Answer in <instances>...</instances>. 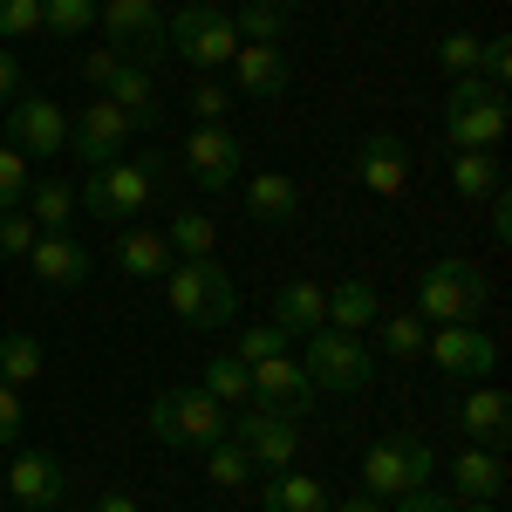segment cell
Returning a JSON list of instances; mask_svg holds the SVG:
<instances>
[{
	"instance_id": "obj_46",
	"label": "cell",
	"mask_w": 512,
	"mask_h": 512,
	"mask_svg": "<svg viewBox=\"0 0 512 512\" xmlns=\"http://www.w3.org/2000/svg\"><path fill=\"white\" fill-rule=\"evenodd\" d=\"M21 89H28V76H21V55H7V48H0V110H7Z\"/></svg>"
},
{
	"instance_id": "obj_49",
	"label": "cell",
	"mask_w": 512,
	"mask_h": 512,
	"mask_svg": "<svg viewBox=\"0 0 512 512\" xmlns=\"http://www.w3.org/2000/svg\"><path fill=\"white\" fill-rule=\"evenodd\" d=\"M96 512H144V506H137L130 492H103V499H96Z\"/></svg>"
},
{
	"instance_id": "obj_22",
	"label": "cell",
	"mask_w": 512,
	"mask_h": 512,
	"mask_svg": "<svg viewBox=\"0 0 512 512\" xmlns=\"http://www.w3.org/2000/svg\"><path fill=\"white\" fill-rule=\"evenodd\" d=\"M451 478H458V499H485V506H499V499H506V451L465 444L458 465H451Z\"/></svg>"
},
{
	"instance_id": "obj_45",
	"label": "cell",
	"mask_w": 512,
	"mask_h": 512,
	"mask_svg": "<svg viewBox=\"0 0 512 512\" xmlns=\"http://www.w3.org/2000/svg\"><path fill=\"white\" fill-rule=\"evenodd\" d=\"M21 424H28V410H21V390H7V383H0V451L21 437Z\"/></svg>"
},
{
	"instance_id": "obj_13",
	"label": "cell",
	"mask_w": 512,
	"mask_h": 512,
	"mask_svg": "<svg viewBox=\"0 0 512 512\" xmlns=\"http://www.w3.org/2000/svg\"><path fill=\"white\" fill-rule=\"evenodd\" d=\"M437 369L451 376V383H485L492 369H499V342L478 328V321H458V328H437L431 342H424Z\"/></svg>"
},
{
	"instance_id": "obj_15",
	"label": "cell",
	"mask_w": 512,
	"mask_h": 512,
	"mask_svg": "<svg viewBox=\"0 0 512 512\" xmlns=\"http://www.w3.org/2000/svg\"><path fill=\"white\" fill-rule=\"evenodd\" d=\"M185 171L198 178V192H226V185L239 178L233 123H192V137H185Z\"/></svg>"
},
{
	"instance_id": "obj_1",
	"label": "cell",
	"mask_w": 512,
	"mask_h": 512,
	"mask_svg": "<svg viewBox=\"0 0 512 512\" xmlns=\"http://www.w3.org/2000/svg\"><path fill=\"white\" fill-rule=\"evenodd\" d=\"M164 185V158L158 151H123L117 164H96L82 171L76 185V212H89L96 226H130L144 212V198Z\"/></svg>"
},
{
	"instance_id": "obj_5",
	"label": "cell",
	"mask_w": 512,
	"mask_h": 512,
	"mask_svg": "<svg viewBox=\"0 0 512 512\" xmlns=\"http://www.w3.org/2000/svg\"><path fill=\"white\" fill-rule=\"evenodd\" d=\"M506 89H492L485 76H458L444 96V137L451 151H499L506 144Z\"/></svg>"
},
{
	"instance_id": "obj_41",
	"label": "cell",
	"mask_w": 512,
	"mask_h": 512,
	"mask_svg": "<svg viewBox=\"0 0 512 512\" xmlns=\"http://www.w3.org/2000/svg\"><path fill=\"white\" fill-rule=\"evenodd\" d=\"M123 62H130V55H123V48H110V41H103V48H89V55H82V82H89V89H96V96H103V89H110V82H117V69Z\"/></svg>"
},
{
	"instance_id": "obj_40",
	"label": "cell",
	"mask_w": 512,
	"mask_h": 512,
	"mask_svg": "<svg viewBox=\"0 0 512 512\" xmlns=\"http://www.w3.org/2000/svg\"><path fill=\"white\" fill-rule=\"evenodd\" d=\"M41 35V0H0V41Z\"/></svg>"
},
{
	"instance_id": "obj_38",
	"label": "cell",
	"mask_w": 512,
	"mask_h": 512,
	"mask_svg": "<svg viewBox=\"0 0 512 512\" xmlns=\"http://www.w3.org/2000/svg\"><path fill=\"white\" fill-rule=\"evenodd\" d=\"M287 342H294L287 328H274V321H253V328H239V349H233V355L253 369V362H274V355H287Z\"/></svg>"
},
{
	"instance_id": "obj_42",
	"label": "cell",
	"mask_w": 512,
	"mask_h": 512,
	"mask_svg": "<svg viewBox=\"0 0 512 512\" xmlns=\"http://www.w3.org/2000/svg\"><path fill=\"white\" fill-rule=\"evenodd\" d=\"M35 246V219L28 212H0V260H28Z\"/></svg>"
},
{
	"instance_id": "obj_33",
	"label": "cell",
	"mask_w": 512,
	"mask_h": 512,
	"mask_svg": "<svg viewBox=\"0 0 512 512\" xmlns=\"http://www.w3.org/2000/svg\"><path fill=\"white\" fill-rule=\"evenodd\" d=\"M376 342H383V355H396V362H417L424 342H431V321L424 315H376Z\"/></svg>"
},
{
	"instance_id": "obj_28",
	"label": "cell",
	"mask_w": 512,
	"mask_h": 512,
	"mask_svg": "<svg viewBox=\"0 0 512 512\" xmlns=\"http://www.w3.org/2000/svg\"><path fill=\"white\" fill-rule=\"evenodd\" d=\"M198 390L212 403H226V410H239V403H253V369L239 355H212V362H198Z\"/></svg>"
},
{
	"instance_id": "obj_7",
	"label": "cell",
	"mask_w": 512,
	"mask_h": 512,
	"mask_svg": "<svg viewBox=\"0 0 512 512\" xmlns=\"http://www.w3.org/2000/svg\"><path fill=\"white\" fill-rule=\"evenodd\" d=\"M301 410H274V403H239L233 417H226V437H233L239 451L253 458V465H267V472H287L294 465V451H301Z\"/></svg>"
},
{
	"instance_id": "obj_21",
	"label": "cell",
	"mask_w": 512,
	"mask_h": 512,
	"mask_svg": "<svg viewBox=\"0 0 512 512\" xmlns=\"http://www.w3.org/2000/svg\"><path fill=\"white\" fill-rule=\"evenodd\" d=\"M110 103H117L123 117H130V130H158V117H164V96H158V82H151V69L144 62H123L117 69V82L103 89Z\"/></svg>"
},
{
	"instance_id": "obj_9",
	"label": "cell",
	"mask_w": 512,
	"mask_h": 512,
	"mask_svg": "<svg viewBox=\"0 0 512 512\" xmlns=\"http://www.w3.org/2000/svg\"><path fill=\"white\" fill-rule=\"evenodd\" d=\"M301 369H308V383L328 390V396H355V390L376 383V355L362 349V335H342V328H315Z\"/></svg>"
},
{
	"instance_id": "obj_11",
	"label": "cell",
	"mask_w": 512,
	"mask_h": 512,
	"mask_svg": "<svg viewBox=\"0 0 512 512\" xmlns=\"http://www.w3.org/2000/svg\"><path fill=\"white\" fill-rule=\"evenodd\" d=\"M0 144H14L21 158L35 151V158H62L69 151V117H62V103L55 96H14L7 103V123H0Z\"/></svg>"
},
{
	"instance_id": "obj_10",
	"label": "cell",
	"mask_w": 512,
	"mask_h": 512,
	"mask_svg": "<svg viewBox=\"0 0 512 512\" xmlns=\"http://www.w3.org/2000/svg\"><path fill=\"white\" fill-rule=\"evenodd\" d=\"M130 144H137V130H130V117H123L110 96H89L76 117H69V151H76L82 171H96V164H117Z\"/></svg>"
},
{
	"instance_id": "obj_12",
	"label": "cell",
	"mask_w": 512,
	"mask_h": 512,
	"mask_svg": "<svg viewBox=\"0 0 512 512\" xmlns=\"http://www.w3.org/2000/svg\"><path fill=\"white\" fill-rule=\"evenodd\" d=\"M96 21H103L110 48H123V55L144 62V69L171 55V48H164V7H158V0H103Z\"/></svg>"
},
{
	"instance_id": "obj_31",
	"label": "cell",
	"mask_w": 512,
	"mask_h": 512,
	"mask_svg": "<svg viewBox=\"0 0 512 512\" xmlns=\"http://www.w3.org/2000/svg\"><path fill=\"white\" fill-rule=\"evenodd\" d=\"M28 219H35V233H69L76 226V185H62V178H41L28 205H21Z\"/></svg>"
},
{
	"instance_id": "obj_37",
	"label": "cell",
	"mask_w": 512,
	"mask_h": 512,
	"mask_svg": "<svg viewBox=\"0 0 512 512\" xmlns=\"http://www.w3.org/2000/svg\"><path fill=\"white\" fill-rule=\"evenodd\" d=\"M28 192H35L28 158H21L14 144H0V212H21V205H28Z\"/></svg>"
},
{
	"instance_id": "obj_26",
	"label": "cell",
	"mask_w": 512,
	"mask_h": 512,
	"mask_svg": "<svg viewBox=\"0 0 512 512\" xmlns=\"http://www.w3.org/2000/svg\"><path fill=\"white\" fill-rule=\"evenodd\" d=\"M376 315H383V308H376V287H369L362 274H349L342 287H328V321H321V328L362 335V328H376Z\"/></svg>"
},
{
	"instance_id": "obj_20",
	"label": "cell",
	"mask_w": 512,
	"mask_h": 512,
	"mask_svg": "<svg viewBox=\"0 0 512 512\" xmlns=\"http://www.w3.org/2000/svg\"><path fill=\"white\" fill-rule=\"evenodd\" d=\"M233 76H239V96H280L294 82V62H287V48H274V41H239Z\"/></svg>"
},
{
	"instance_id": "obj_50",
	"label": "cell",
	"mask_w": 512,
	"mask_h": 512,
	"mask_svg": "<svg viewBox=\"0 0 512 512\" xmlns=\"http://www.w3.org/2000/svg\"><path fill=\"white\" fill-rule=\"evenodd\" d=\"M328 512H383V499H369V492H355V499H342V506H328Z\"/></svg>"
},
{
	"instance_id": "obj_29",
	"label": "cell",
	"mask_w": 512,
	"mask_h": 512,
	"mask_svg": "<svg viewBox=\"0 0 512 512\" xmlns=\"http://www.w3.org/2000/svg\"><path fill=\"white\" fill-rule=\"evenodd\" d=\"M451 185H458V198L485 205V198L506 185V171H499V151H451Z\"/></svg>"
},
{
	"instance_id": "obj_39",
	"label": "cell",
	"mask_w": 512,
	"mask_h": 512,
	"mask_svg": "<svg viewBox=\"0 0 512 512\" xmlns=\"http://www.w3.org/2000/svg\"><path fill=\"white\" fill-rule=\"evenodd\" d=\"M478 41H485V35H472V28H451V35L437 41V62H444L451 76H478Z\"/></svg>"
},
{
	"instance_id": "obj_44",
	"label": "cell",
	"mask_w": 512,
	"mask_h": 512,
	"mask_svg": "<svg viewBox=\"0 0 512 512\" xmlns=\"http://www.w3.org/2000/svg\"><path fill=\"white\" fill-rule=\"evenodd\" d=\"M478 76L492 82V89H506V76H512V48H506V35H485V41H478Z\"/></svg>"
},
{
	"instance_id": "obj_53",
	"label": "cell",
	"mask_w": 512,
	"mask_h": 512,
	"mask_svg": "<svg viewBox=\"0 0 512 512\" xmlns=\"http://www.w3.org/2000/svg\"><path fill=\"white\" fill-rule=\"evenodd\" d=\"M0 499H7V492H0Z\"/></svg>"
},
{
	"instance_id": "obj_36",
	"label": "cell",
	"mask_w": 512,
	"mask_h": 512,
	"mask_svg": "<svg viewBox=\"0 0 512 512\" xmlns=\"http://www.w3.org/2000/svg\"><path fill=\"white\" fill-rule=\"evenodd\" d=\"M41 28L62 41H82L96 28V0H41Z\"/></svg>"
},
{
	"instance_id": "obj_51",
	"label": "cell",
	"mask_w": 512,
	"mask_h": 512,
	"mask_svg": "<svg viewBox=\"0 0 512 512\" xmlns=\"http://www.w3.org/2000/svg\"><path fill=\"white\" fill-rule=\"evenodd\" d=\"M451 512H499V506H485V499H451Z\"/></svg>"
},
{
	"instance_id": "obj_24",
	"label": "cell",
	"mask_w": 512,
	"mask_h": 512,
	"mask_svg": "<svg viewBox=\"0 0 512 512\" xmlns=\"http://www.w3.org/2000/svg\"><path fill=\"white\" fill-rule=\"evenodd\" d=\"M294 212H301V185H294L287 171H253V185H246V219L287 226Z\"/></svg>"
},
{
	"instance_id": "obj_27",
	"label": "cell",
	"mask_w": 512,
	"mask_h": 512,
	"mask_svg": "<svg viewBox=\"0 0 512 512\" xmlns=\"http://www.w3.org/2000/svg\"><path fill=\"white\" fill-rule=\"evenodd\" d=\"M260 512H328V485L315 472H274L267 478V492H260Z\"/></svg>"
},
{
	"instance_id": "obj_2",
	"label": "cell",
	"mask_w": 512,
	"mask_h": 512,
	"mask_svg": "<svg viewBox=\"0 0 512 512\" xmlns=\"http://www.w3.org/2000/svg\"><path fill=\"white\" fill-rule=\"evenodd\" d=\"M226 403H212V396L198 390V383H178V390H158L151 396V410H144V424L158 444L171 451H205V444H219L226 437Z\"/></svg>"
},
{
	"instance_id": "obj_8",
	"label": "cell",
	"mask_w": 512,
	"mask_h": 512,
	"mask_svg": "<svg viewBox=\"0 0 512 512\" xmlns=\"http://www.w3.org/2000/svg\"><path fill=\"white\" fill-rule=\"evenodd\" d=\"M437 472V451L424 437L396 431L383 444H369V458H362V492L369 499H403V492H424Z\"/></svg>"
},
{
	"instance_id": "obj_30",
	"label": "cell",
	"mask_w": 512,
	"mask_h": 512,
	"mask_svg": "<svg viewBox=\"0 0 512 512\" xmlns=\"http://www.w3.org/2000/svg\"><path fill=\"white\" fill-rule=\"evenodd\" d=\"M41 362H48V349H41L28 328H7V335H0V383H7V390L41 383Z\"/></svg>"
},
{
	"instance_id": "obj_19",
	"label": "cell",
	"mask_w": 512,
	"mask_h": 512,
	"mask_svg": "<svg viewBox=\"0 0 512 512\" xmlns=\"http://www.w3.org/2000/svg\"><path fill=\"white\" fill-rule=\"evenodd\" d=\"M253 403H274V410H301L315 403V383L294 355H274V362H253Z\"/></svg>"
},
{
	"instance_id": "obj_3",
	"label": "cell",
	"mask_w": 512,
	"mask_h": 512,
	"mask_svg": "<svg viewBox=\"0 0 512 512\" xmlns=\"http://www.w3.org/2000/svg\"><path fill=\"white\" fill-rule=\"evenodd\" d=\"M485 274H478L472 260H458V253H444L431 260L424 274H417V308L410 315H424L431 328H458V321H478L485 315Z\"/></svg>"
},
{
	"instance_id": "obj_25",
	"label": "cell",
	"mask_w": 512,
	"mask_h": 512,
	"mask_svg": "<svg viewBox=\"0 0 512 512\" xmlns=\"http://www.w3.org/2000/svg\"><path fill=\"white\" fill-rule=\"evenodd\" d=\"M321 321H328V287H315V280H287L274 294V328H287V335H315Z\"/></svg>"
},
{
	"instance_id": "obj_6",
	"label": "cell",
	"mask_w": 512,
	"mask_h": 512,
	"mask_svg": "<svg viewBox=\"0 0 512 512\" xmlns=\"http://www.w3.org/2000/svg\"><path fill=\"white\" fill-rule=\"evenodd\" d=\"M164 48L185 55L192 69H219L239 55V35H233V14L219 0H185L171 21H164Z\"/></svg>"
},
{
	"instance_id": "obj_32",
	"label": "cell",
	"mask_w": 512,
	"mask_h": 512,
	"mask_svg": "<svg viewBox=\"0 0 512 512\" xmlns=\"http://www.w3.org/2000/svg\"><path fill=\"white\" fill-rule=\"evenodd\" d=\"M164 239H171V253H178V260H212V246H219V226H212V212H198V205H178V212H171V226H164Z\"/></svg>"
},
{
	"instance_id": "obj_47",
	"label": "cell",
	"mask_w": 512,
	"mask_h": 512,
	"mask_svg": "<svg viewBox=\"0 0 512 512\" xmlns=\"http://www.w3.org/2000/svg\"><path fill=\"white\" fill-rule=\"evenodd\" d=\"M485 205H492V239L506 246V239H512V198H506V185H499V192L485 198Z\"/></svg>"
},
{
	"instance_id": "obj_35",
	"label": "cell",
	"mask_w": 512,
	"mask_h": 512,
	"mask_svg": "<svg viewBox=\"0 0 512 512\" xmlns=\"http://www.w3.org/2000/svg\"><path fill=\"white\" fill-rule=\"evenodd\" d=\"M205 478H212L219 492H239V485L253 478V458L239 451L233 437H219V444H205Z\"/></svg>"
},
{
	"instance_id": "obj_52",
	"label": "cell",
	"mask_w": 512,
	"mask_h": 512,
	"mask_svg": "<svg viewBox=\"0 0 512 512\" xmlns=\"http://www.w3.org/2000/svg\"><path fill=\"white\" fill-rule=\"evenodd\" d=\"M274 7H308V0H274Z\"/></svg>"
},
{
	"instance_id": "obj_34",
	"label": "cell",
	"mask_w": 512,
	"mask_h": 512,
	"mask_svg": "<svg viewBox=\"0 0 512 512\" xmlns=\"http://www.w3.org/2000/svg\"><path fill=\"white\" fill-rule=\"evenodd\" d=\"M233 35L239 41H287V7H274V0H246V7H239L233 14Z\"/></svg>"
},
{
	"instance_id": "obj_17",
	"label": "cell",
	"mask_w": 512,
	"mask_h": 512,
	"mask_svg": "<svg viewBox=\"0 0 512 512\" xmlns=\"http://www.w3.org/2000/svg\"><path fill=\"white\" fill-rule=\"evenodd\" d=\"M458 431H465V444L506 451V437H512V403H506V390H492V383H472V396L458 403Z\"/></svg>"
},
{
	"instance_id": "obj_43",
	"label": "cell",
	"mask_w": 512,
	"mask_h": 512,
	"mask_svg": "<svg viewBox=\"0 0 512 512\" xmlns=\"http://www.w3.org/2000/svg\"><path fill=\"white\" fill-rule=\"evenodd\" d=\"M185 103H192V123H226V110H233V89H219V82H198Z\"/></svg>"
},
{
	"instance_id": "obj_16",
	"label": "cell",
	"mask_w": 512,
	"mask_h": 512,
	"mask_svg": "<svg viewBox=\"0 0 512 512\" xmlns=\"http://www.w3.org/2000/svg\"><path fill=\"white\" fill-rule=\"evenodd\" d=\"M0 492L21 499L28 512H55L69 499V472H62V458H48V451H21V458L0 472Z\"/></svg>"
},
{
	"instance_id": "obj_18",
	"label": "cell",
	"mask_w": 512,
	"mask_h": 512,
	"mask_svg": "<svg viewBox=\"0 0 512 512\" xmlns=\"http://www.w3.org/2000/svg\"><path fill=\"white\" fill-rule=\"evenodd\" d=\"M28 267H35V280H48V287H82L96 260H89V246H82L76 233H35Z\"/></svg>"
},
{
	"instance_id": "obj_14",
	"label": "cell",
	"mask_w": 512,
	"mask_h": 512,
	"mask_svg": "<svg viewBox=\"0 0 512 512\" xmlns=\"http://www.w3.org/2000/svg\"><path fill=\"white\" fill-rule=\"evenodd\" d=\"M410 171H417V151L403 137H390V130H376V137L355 144V185L369 198H403L410 192Z\"/></svg>"
},
{
	"instance_id": "obj_48",
	"label": "cell",
	"mask_w": 512,
	"mask_h": 512,
	"mask_svg": "<svg viewBox=\"0 0 512 512\" xmlns=\"http://www.w3.org/2000/svg\"><path fill=\"white\" fill-rule=\"evenodd\" d=\"M396 512H451V499L424 485V492H403V499H396Z\"/></svg>"
},
{
	"instance_id": "obj_4",
	"label": "cell",
	"mask_w": 512,
	"mask_h": 512,
	"mask_svg": "<svg viewBox=\"0 0 512 512\" xmlns=\"http://www.w3.org/2000/svg\"><path fill=\"white\" fill-rule=\"evenodd\" d=\"M164 308L185 321V328H226L239 315V294L219 260H178L164 274Z\"/></svg>"
},
{
	"instance_id": "obj_23",
	"label": "cell",
	"mask_w": 512,
	"mask_h": 512,
	"mask_svg": "<svg viewBox=\"0 0 512 512\" xmlns=\"http://www.w3.org/2000/svg\"><path fill=\"white\" fill-rule=\"evenodd\" d=\"M110 260H117V267H123L130 280H164L171 267H178L171 239L151 233V226H144V233H137V226H123V233H117V253H110Z\"/></svg>"
}]
</instances>
